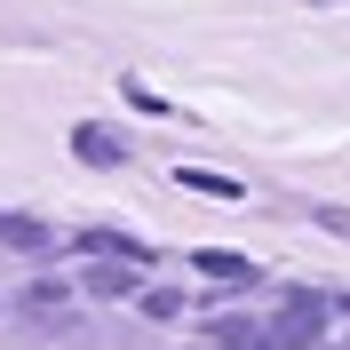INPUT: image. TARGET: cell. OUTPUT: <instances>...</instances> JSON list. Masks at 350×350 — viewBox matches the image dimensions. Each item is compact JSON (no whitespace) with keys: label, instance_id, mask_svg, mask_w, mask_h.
Masks as SVG:
<instances>
[{"label":"cell","instance_id":"cell-1","mask_svg":"<svg viewBox=\"0 0 350 350\" xmlns=\"http://www.w3.org/2000/svg\"><path fill=\"white\" fill-rule=\"evenodd\" d=\"M319 327H327V303H319V295H295L262 334H271V350H310V342H319Z\"/></svg>","mask_w":350,"mask_h":350},{"label":"cell","instance_id":"cell-2","mask_svg":"<svg viewBox=\"0 0 350 350\" xmlns=\"http://www.w3.org/2000/svg\"><path fill=\"white\" fill-rule=\"evenodd\" d=\"M80 295H104V303H120V295H135V262H88V279H80Z\"/></svg>","mask_w":350,"mask_h":350},{"label":"cell","instance_id":"cell-3","mask_svg":"<svg viewBox=\"0 0 350 350\" xmlns=\"http://www.w3.org/2000/svg\"><path fill=\"white\" fill-rule=\"evenodd\" d=\"M72 152H80L88 167H120V159H128V144H120L111 128H72Z\"/></svg>","mask_w":350,"mask_h":350},{"label":"cell","instance_id":"cell-4","mask_svg":"<svg viewBox=\"0 0 350 350\" xmlns=\"http://www.w3.org/2000/svg\"><path fill=\"white\" fill-rule=\"evenodd\" d=\"M199 271H207V279H231V286H255V262H247V255H223V247H199Z\"/></svg>","mask_w":350,"mask_h":350},{"label":"cell","instance_id":"cell-5","mask_svg":"<svg viewBox=\"0 0 350 350\" xmlns=\"http://www.w3.org/2000/svg\"><path fill=\"white\" fill-rule=\"evenodd\" d=\"M175 183H191L207 199H239V175H215V167H175Z\"/></svg>","mask_w":350,"mask_h":350},{"label":"cell","instance_id":"cell-6","mask_svg":"<svg viewBox=\"0 0 350 350\" xmlns=\"http://www.w3.org/2000/svg\"><path fill=\"white\" fill-rule=\"evenodd\" d=\"M215 342H223V350H271V334H262L255 319H223V327H215Z\"/></svg>","mask_w":350,"mask_h":350},{"label":"cell","instance_id":"cell-7","mask_svg":"<svg viewBox=\"0 0 350 350\" xmlns=\"http://www.w3.org/2000/svg\"><path fill=\"white\" fill-rule=\"evenodd\" d=\"M0 239H8V247H40L48 231H40V223H32V215H8V223H0Z\"/></svg>","mask_w":350,"mask_h":350},{"label":"cell","instance_id":"cell-8","mask_svg":"<svg viewBox=\"0 0 350 350\" xmlns=\"http://www.w3.org/2000/svg\"><path fill=\"white\" fill-rule=\"evenodd\" d=\"M310 215L327 223V231H342V239H350V207H310Z\"/></svg>","mask_w":350,"mask_h":350}]
</instances>
